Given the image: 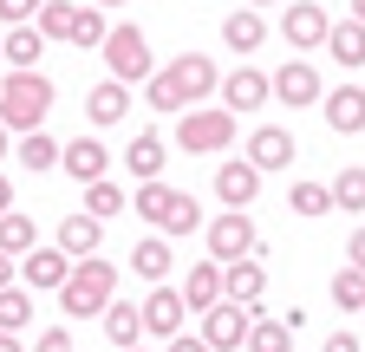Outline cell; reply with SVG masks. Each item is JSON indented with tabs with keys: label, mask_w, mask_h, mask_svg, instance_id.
I'll return each mask as SVG.
<instances>
[{
	"label": "cell",
	"mask_w": 365,
	"mask_h": 352,
	"mask_svg": "<svg viewBox=\"0 0 365 352\" xmlns=\"http://www.w3.org/2000/svg\"><path fill=\"white\" fill-rule=\"evenodd\" d=\"M209 92H222V72H215V59H202V53H182V59L157 66L150 85H144L150 111H196Z\"/></svg>",
	"instance_id": "cell-1"
},
{
	"label": "cell",
	"mask_w": 365,
	"mask_h": 352,
	"mask_svg": "<svg viewBox=\"0 0 365 352\" xmlns=\"http://www.w3.org/2000/svg\"><path fill=\"white\" fill-rule=\"evenodd\" d=\"M130 215H144V222H150L163 242H170V235H190V229H202V202H196L190 190H170V183H137Z\"/></svg>",
	"instance_id": "cell-2"
},
{
	"label": "cell",
	"mask_w": 365,
	"mask_h": 352,
	"mask_svg": "<svg viewBox=\"0 0 365 352\" xmlns=\"http://www.w3.org/2000/svg\"><path fill=\"white\" fill-rule=\"evenodd\" d=\"M46 111H53V78H46L39 66L0 78V124H7V130H20V138H26V130L46 124Z\"/></svg>",
	"instance_id": "cell-3"
},
{
	"label": "cell",
	"mask_w": 365,
	"mask_h": 352,
	"mask_svg": "<svg viewBox=\"0 0 365 352\" xmlns=\"http://www.w3.org/2000/svg\"><path fill=\"white\" fill-rule=\"evenodd\" d=\"M111 300H118V268H111L105 254L78 261V268L66 274V287H59V306H66V320H91V314H105Z\"/></svg>",
	"instance_id": "cell-4"
},
{
	"label": "cell",
	"mask_w": 365,
	"mask_h": 352,
	"mask_svg": "<svg viewBox=\"0 0 365 352\" xmlns=\"http://www.w3.org/2000/svg\"><path fill=\"white\" fill-rule=\"evenodd\" d=\"M33 26L46 39H72V46H105V33H111L105 7H78V0H46Z\"/></svg>",
	"instance_id": "cell-5"
},
{
	"label": "cell",
	"mask_w": 365,
	"mask_h": 352,
	"mask_svg": "<svg viewBox=\"0 0 365 352\" xmlns=\"http://www.w3.org/2000/svg\"><path fill=\"white\" fill-rule=\"evenodd\" d=\"M98 53H105V72H111L118 85H150V72H157V59H150V39L137 33V26H111Z\"/></svg>",
	"instance_id": "cell-6"
},
{
	"label": "cell",
	"mask_w": 365,
	"mask_h": 352,
	"mask_svg": "<svg viewBox=\"0 0 365 352\" xmlns=\"http://www.w3.org/2000/svg\"><path fill=\"white\" fill-rule=\"evenodd\" d=\"M202 235H209V261H222V268H235V261H255V254H261V235H255V222H248L242 209L209 215Z\"/></svg>",
	"instance_id": "cell-7"
},
{
	"label": "cell",
	"mask_w": 365,
	"mask_h": 352,
	"mask_svg": "<svg viewBox=\"0 0 365 352\" xmlns=\"http://www.w3.org/2000/svg\"><path fill=\"white\" fill-rule=\"evenodd\" d=\"M176 144L196 150V157H215L235 144V111H182L176 118Z\"/></svg>",
	"instance_id": "cell-8"
},
{
	"label": "cell",
	"mask_w": 365,
	"mask_h": 352,
	"mask_svg": "<svg viewBox=\"0 0 365 352\" xmlns=\"http://www.w3.org/2000/svg\"><path fill=\"white\" fill-rule=\"evenodd\" d=\"M255 320H261L255 306L215 300L209 314H202V346H209V352H242V346H248V326H255Z\"/></svg>",
	"instance_id": "cell-9"
},
{
	"label": "cell",
	"mask_w": 365,
	"mask_h": 352,
	"mask_svg": "<svg viewBox=\"0 0 365 352\" xmlns=\"http://www.w3.org/2000/svg\"><path fill=\"white\" fill-rule=\"evenodd\" d=\"M327 33H333V20H327V7H313V0H294V7L281 14V39H287L294 53L327 46Z\"/></svg>",
	"instance_id": "cell-10"
},
{
	"label": "cell",
	"mask_w": 365,
	"mask_h": 352,
	"mask_svg": "<svg viewBox=\"0 0 365 352\" xmlns=\"http://www.w3.org/2000/svg\"><path fill=\"white\" fill-rule=\"evenodd\" d=\"M267 85H274V98H281L287 111H294V105H319V98H327V92H319V72H313V59H287V66L274 72Z\"/></svg>",
	"instance_id": "cell-11"
},
{
	"label": "cell",
	"mask_w": 365,
	"mask_h": 352,
	"mask_svg": "<svg viewBox=\"0 0 365 352\" xmlns=\"http://www.w3.org/2000/svg\"><path fill=\"white\" fill-rule=\"evenodd\" d=\"M274 98V85H267V72H255V66H235L222 78V111H261Z\"/></svg>",
	"instance_id": "cell-12"
},
{
	"label": "cell",
	"mask_w": 365,
	"mask_h": 352,
	"mask_svg": "<svg viewBox=\"0 0 365 352\" xmlns=\"http://www.w3.org/2000/svg\"><path fill=\"white\" fill-rule=\"evenodd\" d=\"M182 320H190V306H182V287H150V300H144V333L176 339V333H182Z\"/></svg>",
	"instance_id": "cell-13"
},
{
	"label": "cell",
	"mask_w": 365,
	"mask_h": 352,
	"mask_svg": "<svg viewBox=\"0 0 365 352\" xmlns=\"http://www.w3.org/2000/svg\"><path fill=\"white\" fill-rule=\"evenodd\" d=\"M215 196H222L228 209H248V202L261 196V170H255L248 157H235V163H215Z\"/></svg>",
	"instance_id": "cell-14"
},
{
	"label": "cell",
	"mask_w": 365,
	"mask_h": 352,
	"mask_svg": "<svg viewBox=\"0 0 365 352\" xmlns=\"http://www.w3.org/2000/svg\"><path fill=\"white\" fill-rule=\"evenodd\" d=\"M242 157H248L261 176H267V170H287V163H294V130H281V124H261L255 138H248V150H242Z\"/></svg>",
	"instance_id": "cell-15"
},
{
	"label": "cell",
	"mask_w": 365,
	"mask_h": 352,
	"mask_svg": "<svg viewBox=\"0 0 365 352\" xmlns=\"http://www.w3.org/2000/svg\"><path fill=\"white\" fill-rule=\"evenodd\" d=\"M59 170H66V176H78V183H105L111 150H105L98 138H72V144L59 150Z\"/></svg>",
	"instance_id": "cell-16"
},
{
	"label": "cell",
	"mask_w": 365,
	"mask_h": 352,
	"mask_svg": "<svg viewBox=\"0 0 365 352\" xmlns=\"http://www.w3.org/2000/svg\"><path fill=\"white\" fill-rule=\"evenodd\" d=\"M261 294H267V268H261V261H235V268H222V300L261 306Z\"/></svg>",
	"instance_id": "cell-17"
},
{
	"label": "cell",
	"mask_w": 365,
	"mask_h": 352,
	"mask_svg": "<svg viewBox=\"0 0 365 352\" xmlns=\"http://www.w3.org/2000/svg\"><path fill=\"white\" fill-rule=\"evenodd\" d=\"M319 105H327L319 118H327V124L339 130V138H352V130H365V92H359V85H339V92H327Z\"/></svg>",
	"instance_id": "cell-18"
},
{
	"label": "cell",
	"mask_w": 365,
	"mask_h": 352,
	"mask_svg": "<svg viewBox=\"0 0 365 352\" xmlns=\"http://www.w3.org/2000/svg\"><path fill=\"white\" fill-rule=\"evenodd\" d=\"M170 268H176V254H170V242H163V235H144V242L130 248V274H137V281L163 287V281H170Z\"/></svg>",
	"instance_id": "cell-19"
},
{
	"label": "cell",
	"mask_w": 365,
	"mask_h": 352,
	"mask_svg": "<svg viewBox=\"0 0 365 352\" xmlns=\"http://www.w3.org/2000/svg\"><path fill=\"white\" fill-rule=\"evenodd\" d=\"M98 235H105V222H98V215H66V222H59V254H72V261H91V254H98Z\"/></svg>",
	"instance_id": "cell-20"
},
{
	"label": "cell",
	"mask_w": 365,
	"mask_h": 352,
	"mask_svg": "<svg viewBox=\"0 0 365 352\" xmlns=\"http://www.w3.org/2000/svg\"><path fill=\"white\" fill-rule=\"evenodd\" d=\"M261 39H267V20H261L255 7H235V14L222 20V46H228V53H242V59H248Z\"/></svg>",
	"instance_id": "cell-21"
},
{
	"label": "cell",
	"mask_w": 365,
	"mask_h": 352,
	"mask_svg": "<svg viewBox=\"0 0 365 352\" xmlns=\"http://www.w3.org/2000/svg\"><path fill=\"white\" fill-rule=\"evenodd\" d=\"M215 300H222V261H202V268L182 274V306L190 314H209Z\"/></svg>",
	"instance_id": "cell-22"
},
{
	"label": "cell",
	"mask_w": 365,
	"mask_h": 352,
	"mask_svg": "<svg viewBox=\"0 0 365 352\" xmlns=\"http://www.w3.org/2000/svg\"><path fill=\"white\" fill-rule=\"evenodd\" d=\"M124 163H130V176H137V183H163V130H137Z\"/></svg>",
	"instance_id": "cell-23"
},
{
	"label": "cell",
	"mask_w": 365,
	"mask_h": 352,
	"mask_svg": "<svg viewBox=\"0 0 365 352\" xmlns=\"http://www.w3.org/2000/svg\"><path fill=\"white\" fill-rule=\"evenodd\" d=\"M85 118H91V124H118V118H130V85H118V78L91 85V98H85Z\"/></svg>",
	"instance_id": "cell-24"
},
{
	"label": "cell",
	"mask_w": 365,
	"mask_h": 352,
	"mask_svg": "<svg viewBox=\"0 0 365 352\" xmlns=\"http://www.w3.org/2000/svg\"><path fill=\"white\" fill-rule=\"evenodd\" d=\"M105 339L124 352V346H137L144 339V306H130V300H111L105 306Z\"/></svg>",
	"instance_id": "cell-25"
},
{
	"label": "cell",
	"mask_w": 365,
	"mask_h": 352,
	"mask_svg": "<svg viewBox=\"0 0 365 352\" xmlns=\"http://www.w3.org/2000/svg\"><path fill=\"white\" fill-rule=\"evenodd\" d=\"M66 274H72V254H59V248L26 254V287H66Z\"/></svg>",
	"instance_id": "cell-26"
},
{
	"label": "cell",
	"mask_w": 365,
	"mask_h": 352,
	"mask_svg": "<svg viewBox=\"0 0 365 352\" xmlns=\"http://www.w3.org/2000/svg\"><path fill=\"white\" fill-rule=\"evenodd\" d=\"M0 53H7V66H14V72H33V59L46 53V33H39V26H7Z\"/></svg>",
	"instance_id": "cell-27"
},
{
	"label": "cell",
	"mask_w": 365,
	"mask_h": 352,
	"mask_svg": "<svg viewBox=\"0 0 365 352\" xmlns=\"http://www.w3.org/2000/svg\"><path fill=\"white\" fill-rule=\"evenodd\" d=\"M33 248H39V229H33V215L7 209V215H0V254H33Z\"/></svg>",
	"instance_id": "cell-28"
},
{
	"label": "cell",
	"mask_w": 365,
	"mask_h": 352,
	"mask_svg": "<svg viewBox=\"0 0 365 352\" xmlns=\"http://www.w3.org/2000/svg\"><path fill=\"white\" fill-rule=\"evenodd\" d=\"M327 53H333L339 66H365V26H359V20H339V26L327 33Z\"/></svg>",
	"instance_id": "cell-29"
},
{
	"label": "cell",
	"mask_w": 365,
	"mask_h": 352,
	"mask_svg": "<svg viewBox=\"0 0 365 352\" xmlns=\"http://www.w3.org/2000/svg\"><path fill=\"white\" fill-rule=\"evenodd\" d=\"M333 306H339V314H365V268L346 261V268L333 274Z\"/></svg>",
	"instance_id": "cell-30"
},
{
	"label": "cell",
	"mask_w": 365,
	"mask_h": 352,
	"mask_svg": "<svg viewBox=\"0 0 365 352\" xmlns=\"http://www.w3.org/2000/svg\"><path fill=\"white\" fill-rule=\"evenodd\" d=\"M287 209L294 215H333V183H294L287 190Z\"/></svg>",
	"instance_id": "cell-31"
},
{
	"label": "cell",
	"mask_w": 365,
	"mask_h": 352,
	"mask_svg": "<svg viewBox=\"0 0 365 352\" xmlns=\"http://www.w3.org/2000/svg\"><path fill=\"white\" fill-rule=\"evenodd\" d=\"M59 150L66 144H53L46 130H26V138H20V163L26 170H59Z\"/></svg>",
	"instance_id": "cell-32"
},
{
	"label": "cell",
	"mask_w": 365,
	"mask_h": 352,
	"mask_svg": "<svg viewBox=\"0 0 365 352\" xmlns=\"http://www.w3.org/2000/svg\"><path fill=\"white\" fill-rule=\"evenodd\" d=\"M124 190L111 183V176H105V183H85V215H98V222H105V215H124Z\"/></svg>",
	"instance_id": "cell-33"
},
{
	"label": "cell",
	"mask_w": 365,
	"mask_h": 352,
	"mask_svg": "<svg viewBox=\"0 0 365 352\" xmlns=\"http://www.w3.org/2000/svg\"><path fill=\"white\" fill-rule=\"evenodd\" d=\"M294 346V326L287 320H255L248 326V352H287Z\"/></svg>",
	"instance_id": "cell-34"
},
{
	"label": "cell",
	"mask_w": 365,
	"mask_h": 352,
	"mask_svg": "<svg viewBox=\"0 0 365 352\" xmlns=\"http://www.w3.org/2000/svg\"><path fill=\"white\" fill-rule=\"evenodd\" d=\"M333 209L365 215V170H359V163H352V170H339V183H333Z\"/></svg>",
	"instance_id": "cell-35"
},
{
	"label": "cell",
	"mask_w": 365,
	"mask_h": 352,
	"mask_svg": "<svg viewBox=\"0 0 365 352\" xmlns=\"http://www.w3.org/2000/svg\"><path fill=\"white\" fill-rule=\"evenodd\" d=\"M33 320V294L26 287H0V333H20Z\"/></svg>",
	"instance_id": "cell-36"
},
{
	"label": "cell",
	"mask_w": 365,
	"mask_h": 352,
	"mask_svg": "<svg viewBox=\"0 0 365 352\" xmlns=\"http://www.w3.org/2000/svg\"><path fill=\"white\" fill-rule=\"evenodd\" d=\"M39 7H46V0H0V20H7V26H33Z\"/></svg>",
	"instance_id": "cell-37"
},
{
	"label": "cell",
	"mask_w": 365,
	"mask_h": 352,
	"mask_svg": "<svg viewBox=\"0 0 365 352\" xmlns=\"http://www.w3.org/2000/svg\"><path fill=\"white\" fill-rule=\"evenodd\" d=\"M33 352H78V346H72V333H66V326H46V333L33 339Z\"/></svg>",
	"instance_id": "cell-38"
},
{
	"label": "cell",
	"mask_w": 365,
	"mask_h": 352,
	"mask_svg": "<svg viewBox=\"0 0 365 352\" xmlns=\"http://www.w3.org/2000/svg\"><path fill=\"white\" fill-rule=\"evenodd\" d=\"M319 352H365V346H359V333L339 326V333H327V346H319Z\"/></svg>",
	"instance_id": "cell-39"
},
{
	"label": "cell",
	"mask_w": 365,
	"mask_h": 352,
	"mask_svg": "<svg viewBox=\"0 0 365 352\" xmlns=\"http://www.w3.org/2000/svg\"><path fill=\"white\" fill-rule=\"evenodd\" d=\"M170 352H209V346H202V333H176V339H170Z\"/></svg>",
	"instance_id": "cell-40"
},
{
	"label": "cell",
	"mask_w": 365,
	"mask_h": 352,
	"mask_svg": "<svg viewBox=\"0 0 365 352\" xmlns=\"http://www.w3.org/2000/svg\"><path fill=\"white\" fill-rule=\"evenodd\" d=\"M346 261H352V268H365V229H352V242H346Z\"/></svg>",
	"instance_id": "cell-41"
},
{
	"label": "cell",
	"mask_w": 365,
	"mask_h": 352,
	"mask_svg": "<svg viewBox=\"0 0 365 352\" xmlns=\"http://www.w3.org/2000/svg\"><path fill=\"white\" fill-rule=\"evenodd\" d=\"M14 209V183H7V170H0V215Z\"/></svg>",
	"instance_id": "cell-42"
},
{
	"label": "cell",
	"mask_w": 365,
	"mask_h": 352,
	"mask_svg": "<svg viewBox=\"0 0 365 352\" xmlns=\"http://www.w3.org/2000/svg\"><path fill=\"white\" fill-rule=\"evenodd\" d=\"M0 287H14V254H0Z\"/></svg>",
	"instance_id": "cell-43"
},
{
	"label": "cell",
	"mask_w": 365,
	"mask_h": 352,
	"mask_svg": "<svg viewBox=\"0 0 365 352\" xmlns=\"http://www.w3.org/2000/svg\"><path fill=\"white\" fill-rule=\"evenodd\" d=\"M0 352H26V346H20V333H0Z\"/></svg>",
	"instance_id": "cell-44"
},
{
	"label": "cell",
	"mask_w": 365,
	"mask_h": 352,
	"mask_svg": "<svg viewBox=\"0 0 365 352\" xmlns=\"http://www.w3.org/2000/svg\"><path fill=\"white\" fill-rule=\"evenodd\" d=\"M7 138H14V130H7V124H0V163H7Z\"/></svg>",
	"instance_id": "cell-45"
},
{
	"label": "cell",
	"mask_w": 365,
	"mask_h": 352,
	"mask_svg": "<svg viewBox=\"0 0 365 352\" xmlns=\"http://www.w3.org/2000/svg\"><path fill=\"white\" fill-rule=\"evenodd\" d=\"M352 20H359V26H365V0H352Z\"/></svg>",
	"instance_id": "cell-46"
},
{
	"label": "cell",
	"mask_w": 365,
	"mask_h": 352,
	"mask_svg": "<svg viewBox=\"0 0 365 352\" xmlns=\"http://www.w3.org/2000/svg\"><path fill=\"white\" fill-rule=\"evenodd\" d=\"M248 7H255V14H261V7H281V0H248Z\"/></svg>",
	"instance_id": "cell-47"
},
{
	"label": "cell",
	"mask_w": 365,
	"mask_h": 352,
	"mask_svg": "<svg viewBox=\"0 0 365 352\" xmlns=\"http://www.w3.org/2000/svg\"><path fill=\"white\" fill-rule=\"evenodd\" d=\"M91 7H124V0H91Z\"/></svg>",
	"instance_id": "cell-48"
},
{
	"label": "cell",
	"mask_w": 365,
	"mask_h": 352,
	"mask_svg": "<svg viewBox=\"0 0 365 352\" xmlns=\"http://www.w3.org/2000/svg\"><path fill=\"white\" fill-rule=\"evenodd\" d=\"M124 352H144V346H124Z\"/></svg>",
	"instance_id": "cell-49"
},
{
	"label": "cell",
	"mask_w": 365,
	"mask_h": 352,
	"mask_svg": "<svg viewBox=\"0 0 365 352\" xmlns=\"http://www.w3.org/2000/svg\"><path fill=\"white\" fill-rule=\"evenodd\" d=\"M0 66H7V53H0Z\"/></svg>",
	"instance_id": "cell-50"
},
{
	"label": "cell",
	"mask_w": 365,
	"mask_h": 352,
	"mask_svg": "<svg viewBox=\"0 0 365 352\" xmlns=\"http://www.w3.org/2000/svg\"><path fill=\"white\" fill-rule=\"evenodd\" d=\"M359 320H365V314H359Z\"/></svg>",
	"instance_id": "cell-51"
}]
</instances>
